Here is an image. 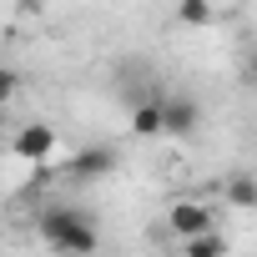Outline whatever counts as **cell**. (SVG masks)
<instances>
[{"label":"cell","instance_id":"obj_1","mask_svg":"<svg viewBox=\"0 0 257 257\" xmlns=\"http://www.w3.org/2000/svg\"><path fill=\"white\" fill-rule=\"evenodd\" d=\"M36 227H41V242H46L56 257H96V247H101L96 217H91L86 207H76V202H51V207L36 217Z\"/></svg>","mask_w":257,"mask_h":257},{"label":"cell","instance_id":"obj_2","mask_svg":"<svg viewBox=\"0 0 257 257\" xmlns=\"http://www.w3.org/2000/svg\"><path fill=\"white\" fill-rule=\"evenodd\" d=\"M167 227H172V237L192 242V237H202V232H217V212H212L207 202L182 197V202H172V207H167Z\"/></svg>","mask_w":257,"mask_h":257},{"label":"cell","instance_id":"obj_3","mask_svg":"<svg viewBox=\"0 0 257 257\" xmlns=\"http://www.w3.org/2000/svg\"><path fill=\"white\" fill-rule=\"evenodd\" d=\"M56 147H61V137H56V126H46V121H26V126H16V137H11V152L21 162H46V157H56Z\"/></svg>","mask_w":257,"mask_h":257},{"label":"cell","instance_id":"obj_4","mask_svg":"<svg viewBox=\"0 0 257 257\" xmlns=\"http://www.w3.org/2000/svg\"><path fill=\"white\" fill-rule=\"evenodd\" d=\"M111 172H116V147H81V152L66 162V177H71V182H86V187H91V182H106Z\"/></svg>","mask_w":257,"mask_h":257},{"label":"cell","instance_id":"obj_5","mask_svg":"<svg viewBox=\"0 0 257 257\" xmlns=\"http://www.w3.org/2000/svg\"><path fill=\"white\" fill-rule=\"evenodd\" d=\"M202 126L197 96H162V137H192Z\"/></svg>","mask_w":257,"mask_h":257},{"label":"cell","instance_id":"obj_6","mask_svg":"<svg viewBox=\"0 0 257 257\" xmlns=\"http://www.w3.org/2000/svg\"><path fill=\"white\" fill-rule=\"evenodd\" d=\"M132 132H137V137H162V96L137 101V111H132Z\"/></svg>","mask_w":257,"mask_h":257},{"label":"cell","instance_id":"obj_7","mask_svg":"<svg viewBox=\"0 0 257 257\" xmlns=\"http://www.w3.org/2000/svg\"><path fill=\"white\" fill-rule=\"evenodd\" d=\"M177 26H187V31L212 26V0H177Z\"/></svg>","mask_w":257,"mask_h":257},{"label":"cell","instance_id":"obj_8","mask_svg":"<svg viewBox=\"0 0 257 257\" xmlns=\"http://www.w3.org/2000/svg\"><path fill=\"white\" fill-rule=\"evenodd\" d=\"M182 252H187V257H227V237H222V232H202V237L182 242Z\"/></svg>","mask_w":257,"mask_h":257},{"label":"cell","instance_id":"obj_9","mask_svg":"<svg viewBox=\"0 0 257 257\" xmlns=\"http://www.w3.org/2000/svg\"><path fill=\"white\" fill-rule=\"evenodd\" d=\"M227 202L242 207V212H252V207H257V187H252V177H232V182H227Z\"/></svg>","mask_w":257,"mask_h":257},{"label":"cell","instance_id":"obj_10","mask_svg":"<svg viewBox=\"0 0 257 257\" xmlns=\"http://www.w3.org/2000/svg\"><path fill=\"white\" fill-rule=\"evenodd\" d=\"M16 96H21V71L16 66H0V111H6Z\"/></svg>","mask_w":257,"mask_h":257},{"label":"cell","instance_id":"obj_11","mask_svg":"<svg viewBox=\"0 0 257 257\" xmlns=\"http://www.w3.org/2000/svg\"><path fill=\"white\" fill-rule=\"evenodd\" d=\"M0 126H6V111H0Z\"/></svg>","mask_w":257,"mask_h":257}]
</instances>
